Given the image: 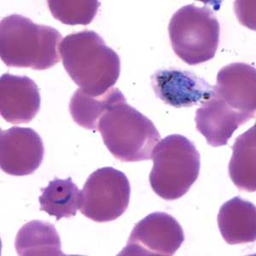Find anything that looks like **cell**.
<instances>
[{
    "label": "cell",
    "mask_w": 256,
    "mask_h": 256,
    "mask_svg": "<svg viewBox=\"0 0 256 256\" xmlns=\"http://www.w3.org/2000/svg\"><path fill=\"white\" fill-rule=\"evenodd\" d=\"M59 50L70 78L89 96L106 94L119 79V56L94 31L84 30L67 35Z\"/></svg>",
    "instance_id": "obj_1"
},
{
    "label": "cell",
    "mask_w": 256,
    "mask_h": 256,
    "mask_svg": "<svg viewBox=\"0 0 256 256\" xmlns=\"http://www.w3.org/2000/svg\"><path fill=\"white\" fill-rule=\"evenodd\" d=\"M62 40L52 26L34 24L24 16H8L0 22L1 60L10 68L49 70L61 61Z\"/></svg>",
    "instance_id": "obj_2"
},
{
    "label": "cell",
    "mask_w": 256,
    "mask_h": 256,
    "mask_svg": "<svg viewBox=\"0 0 256 256\" xmlns=\"http://www.w3.org/2000/svg\"><path fill=\"white\" fill-rule=\"evenodd\" d=\"M98 130L111 154L125 162L152 159L154 146L160 140L154 123L126 101L105 111Z\"/></svg>",
    "instance_id": "obj_3"
},
{
    "label": "cell",
    "mask_w": 256,
    "mask_h": 256,
    "mask_svg": "<svg viewBox=\"0 0 256 256\" xmlns=\"http://www.w3.org/2000/svg\"><path fill=\"white\" fill-rule=\"evenodd\" d=\"M150 183L165 200H176L189 192L198 178L201 156L192 141L180 134L160 140L152 152Z\"/></svg>",
    "instance_id": "obj_4"
},
{
    "label": "cell",
    "mask_w": 256,
    "mask_h": 256,
    "mask_svg": "<svg viewBox=\"0 0 256 256\" xmlns=\"http://www.w3.org/2000/svg\"><path fill=\"white\" fill-rule=\"evenodd\" d=\"M171 44L176 55L189 65H198L216 56L220 26L207 7L188 4L172 15L168 26Z\"/></svg>",
    "instance_id": "obj_5"
},
{
    "label": "cell",
    "mask_w": 256,
    "mask_h": 256,
    "mask_svg": "<svg viewBox=\"0 0 256 256\" xmlns=\"http://www.w3.org/2000/svg\"><path fill=\"white\" fill-rule=\"evenodd\" d=\"M130 196L131 186L125 174L110 166L102 168L84 184L80 210L94 222H112L128 210Z\"/></svg>",
    "instance_id": "obj_6"
},
{
    "label": "cell",
    "mask_w": 256,
    "mask_h": 256,
    "mask_svg": "<svg viewBox=\"0 0 256 256\" xmlns=\"http://www.w3.org/2000/svg\"><path fill=\"white\" fill-rule=\"evenodd\" d=\"M184 241L183 228L172 216L152 212L134 226L119 256H174Z\"/></svg>",
    "instance_id": "obj_7"
},
{
    "label": "cell",
    "mask_w": 256,
    "mask_h": 256,
    "mask_svg": "<svg viewBox=\"0 0 256 256\" xmlns=\"http://www.w3.org/2000/svg\"><path fill=\"white\" fill-rule=\"evenodd\" d=\"M43 140L32 128H14L0 132V166L12 176L30 175L44 159Z\"/></svg>",
    "instance_id": "obj_8"
},
{
    "label": "cell",
    "mask_w": 256,
    "mask_h": 256,
    "mask_svg": "<svg viewBox=\"0 0 256 256\" xmlns=\"http://www.w3.org/2000/svg\"><path fill=\"white\" fill-rule=\"evenodd\" d=\"M152 86L158 98L174 108L202 105L214 94V86L204 78L190 71L174 68L154 72Z\"/></svg>",
    "instance_id": "obj_9"
},
{
    "label": "cell",
    "mask_w": 256,
    "mask_h": 256,
    "mask_svg": "<svg viewBox=\"0 0 256 256\" xmlns=\"http://www.w3.org/2000/svg\"><path fill=\"white\" fill-rule=\"evenodd\" d=\"M38 86L28 76L4 74L0 79V113L6 122L26 124L40 108Z\"/></svg>",
    "instance_id": "obj_10"
},
{
    "label": "cell",
    "mask_w": 256,
    "mask_h": 256,
    "mask_svg": "<svg viewBox=\"0 0 256 256\" xmlns=\"http://www.w3.org/2000/svg\"><path fill=\"white\" fill-rule=\"evenodd\" d=\"M254 116L236 110L216 94L201 105L196 113L198 131L204 135L208 144L212 147L226 146L239 126Z\"/></svg>",
    "instance_id": "obj_11"
},
{
    "label": "cell",
    "mask_w": 256,
    "mask_h": 256,
    "mask_svg": "<svg viewBox=\"0 0 256 256\" xmlns=\"http://www.w3.org/2000/svg\"><path fill=\"white\" fill-rule=\"evenodd\" d=\"M214 94L236 110L256 116V68L234 62L222 68L217 74Z\"/></svg>",
    "instance_id": "obj_12"
},
{
    "label": "cell",
    "mask_w": 256,
    "mask_h": 256,
    "mask_svg": "<svg viewBox=\"0 0 256 256\" xmlns=\"http://www.w3.org/2000/svg\"><path fill=\"white\" fill-rule=\"evenodd\" d=\"M218 229L228 244L253 242L256 239V205L239 196L222 205L218 218Z\"/></svg>",
    "instance_id": "obj_13"
},
{
    "label": "cell",
    "mask_w": 256,
    "mask_h": 256,
    "mask_svg": "<svg viewBox=\"0 0 256 256\" xmlns=\"http://www.w3.org/2000/svg\"><path fill=\"white\" fill-rule=\"evenodd\" d=\"M19 256H65L55 226L49 222L32 220L20 228L15 242Z\"/></svg>",
    "instance_id": "obj_14"
},
{
    "label": "cell",
    "mask_w": 256,
    "mask_h": 256,
    "mask_svg": "<svg viewBox=\"0 0 256 256\" xmlns=\"http://www.w3.org/2000/svg\"><path fill=\"white\" fill-rule=\"evenodd\" d=\"M229 163L230 180L239 190H256V126L236 138Z\"/></svg>",
    "instance_id": "obj_15"
},
{
    "label": "cell",
    "mask_w": 256,
    "mask_h": 256,
    "mask_svg": "<svg viewBox=\"0 0 256 256\" xmlns=\"http://www.w3.org/2000/svg\"><path fill=\"white\" fill-rule=\"evenodd\" d=\"M126 98L117 88H111L99 96H89L78 89L70 99V111L74 122L84 129L96 131L98 120L105 111Z\"/></svg>",
    "instance_id": "obj_16"
},
{
    "label": "cell",
    "mask_w": 256,
    "mask_h": 256,
    "mask_svg": "<svg viewBox=\"0 0 256 256\" xmlns=\"http://www.w3.org/2000/svg\"><path fill=\"white\" fill-rule=\"evenodd\" d=\"M38 198L40 211L54 216L56 220L76 216L82 204V192L71 178L66 180L55 178L48 186L41 190Z\"/></svg>",
    "instance_id": "obj_17"
},
{
    "label": "cell",
    "mask_w": 256,
    "mask_h": 256,
    "mask_svg": "<svg viewBox=\"0 0 256 256\" xmlns=\"http://www.w3.org/2000/svg\"><path fill=\"white\" fill-rule=\"evenodd\" d=\"M49 9L53 16L67 25H88L96 16L100 6L99 1L94 0H50Z\"/></svg>",
    "instance_id": "obj_18"
}]
</instances>
